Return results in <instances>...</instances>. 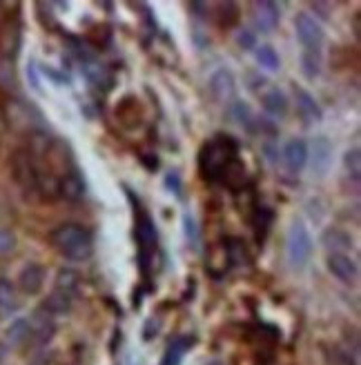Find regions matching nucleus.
Returning <instances> with one entry per match:
<instances>
[{
	"label": "nucleus",
	"instance_id": "nucleus-9",
	"mask_svg": "<svg viewBox=\"0 0 361 365\" xmlns=\"http://www.w3.org/2000/svg\"><path fill=\"white\" fill-rule=\"evenodd\" d=\"M43 285H45V267L41 263H27L18 272V287H21L25 294L29 297L39 294Z\"/></svg>",
	"mask_w": 361,
	"mask_h": 365
},
{
	"label": "nucleus",
	"instance_id": "nucleus-24",
	"mask_svg": "<svg viewBox=\"0 0 361 365\" xmlns=\"http://www.w3.org/2000/svg\"><path fill=\"white\" fill-rule=\"evenodd\" d=\"M301 71L305 78H317L321 74V51H303L301 53Z\"/></svg>",
	"mask_w": 361,
	"mask_h": 365
},
{
	"label": "nucleus",
	"instance_id": "nucleus-28",
	"mask_svg": "<svg viewBox=\"0 0 361 365\" xmlns=\"http://www.w3.org/2000/svg\"><path fill=\"white\" fill-rule=\"evenodd\" d=\"M234 116H237V120H239L241 125L248 127V132H252V123H257V120H255V116H252V112H250V107H248V105H243V103H237V105H234Z\"/></svg>",
	"mask_w": 361,
	"mask_h": 365
},
{
	"label": "nucleus",
	"instance_id": "nucleus-19",
	"mask_svg": "<svg viewBox=\"0 0 361 365\" xmlns=\"http://www.w3.org/2000/svg\"><path fill=\"white\" fill-rule=\"evenodd\" d=\"M321 243L326 245L328 250H332V254L352 247V239H350V236L344 230H337V227H330V230L323 232L321 234Z\"/></svg>",
	"mask_w": 361,
	"mask_h": 365
},
{
	"label": "nucleus",
	"instance_id": "nucleus-27",
	"mask_svg": "<svg viewBox=\"0 0 361 365\" xmlns=\"http://www.w3.org/2000/svg\"><path fill=\"white\" fill-rule=\"evenodd\" d=\"M344 163H346L348 174H350L355 180H359V176H361V152H359V148L350 150V152L346 154Z\"/></svg>",
	"mask_w": 361,
	"mask_h": 365
},
{
	"label": "nucleus",
	"instance_id": "nucleus-17",
	"mask_svg": "<svg viewBox=\"0 0 361 365\" xmlns=\"http://www.w3.org/2000/svg\"><path fill=\"white\" fill-rule=\"evenodd\" d=\"M71 303H74V297L65 294V292H61V289H54L51 294L45 299L43 309H45L47 314H51V317H61V314H67L69 312Z\"/></svg>",
	"mask_w": 361,
	"mask_h": 365
},
{
	"label": "nucleus",
	"instance_id": "nucleus-10",
	"mask_svg": "<svg viewBox=\"0 0 361 365\" xmlns=\"http://www.w3.org/2000/svg\"><path fill=\"white\" fill-rule=\"evenodd\" d=\"M328 269L332 277H337L339 281L344 283H355L359 277V267L355 263V259H350L348 254L344 252H335L328 257Z\"/></svg>",
	"mask_w": 361,
	"mask_h": 365
},
{
	"label": "nucleus",
	"instance_id": "nucleus-4",
	"mask_svg": "<svg viewBox=\"0 0 361 365\" xmlns=\"http://www.w3.org/2000/svg\"><path fill=\"white\" fill-rule=\"evenodd\" d=\"M7 120L16 130L41 132L43 130V114L27 101H9L7 103Z\"/></svg>",
	"mask_w": 361,
	"mask_h": 365
},
{
	"label": "nucleus",
	"instance_id": "nucleus-30",
	"mask_svg": "<svg viewBox=\"0 0 361 365\" xmlns=\"http://www.w3.org/2000/svg\"><path fill=\"white\" fill-rule=\"evenodd\" d=\"M183 227H185V236L190 243H198V227L192 214H183Z\"/></svg>",
	"mask_w": 361,
	"mask_h": 365
},
{
	"label": "nucleus",
	"instance_id": "nucleus-12",
	"mask_svg": "<svg viewBox=\"0 0 361 365\" xmlns=\"http://www.w3.org/2000/svg\"><path fill=\"white\" fill-rule=\"evenodd\" d=\"M136 236H138V243H141V261L148 263L150 252L156 243V230L154 223L148 214H141L138 216V223H136Z\"/></svg>",
	"mask_w": 361,
	"mask_h": 365
},
{
	"label": "nucleus",
	"instance_id": "nucleus-14",
	"mask_svg": "<svg viewBox=\"0 0 361 365\" xmlns=\"http://www.w3.org/2000/svg\"><path fill=\"white\" fill-rule=\"evenodd\" d=\"M59 194L65 198V200H71V203H76L85 196V180L81 178L78 172H67L63 174V178L59 180Z\"/></svg>",
	"mask_w": 361,
	"mask_h": 365
},
{
	"label": "nucleus",
	"instance_id": "nucleus-5",
	"mask_svg": "<svg viewBox=\"0 0 361 365\" xmlns=\"http://www.w3.org/2000/svg\"><path fill=\"white\" fill-rule=\"evenodd\" d=\"M295 31H297V41L301 43L303 51H321L323 45V29L315 21L310 14L301 11L295 18Z\"/></svg>",
	"mask_w": 361,
	"mask_h": 365
},
{
	"label": "nucleus",
	"instance_id": "nucleus-2",
	"mask_svg": "<svg viewBox=\"0 0 361 365\" xmlns=\"http://www.w3.org/2000/svg\"><path fill=\"white\" fill-rule=\"evenodd\" d=\"M232 158H237V143H234L230 136H216L201 150V156H198V170H201L203 178L219 180L225 165Z\"/></svg>",
	"mask_w": 361,
	"mask_h": 365
},
{
	"label": "nucleus",
	"instance_id": "nucleus-16",
	"mask_svg": "<svg viewBox=\"0 0 361 365\" xmlns=\"http://www.w3.org/2000/svg\"><path fill=\"white\" fill-rule=\"evenodd\" d=\"M261 105H263L265 112L270 116H275V118H283L288 114V98H285V94L279 87L268 89L263 94V98H261Z\"/></svg>",
	"mask_w": 361,
	"mask_h": 365
},
{
	"label": "nucleus",
	"instance_id": "nucleus-13",
	"mask_svg": "<svg viewBox=\"0 0 361 365\" xmlns=\"http://www.w3.org/2000/svg\"><path fill=\"white\" fill-rule=\"evenodd\" d=\"M281 11L275 3H268V0H261V3H255V23L261 31H273L279 25Z\"/></svg>",
	"mask_w": 361,
	"mask_h": 365
},
{
	"label": "nucleus",
	"instance_id": "nucleus-15",
	"mask_svg": "<svg viewBox=\"0 0 361 365\" xmlns=\"http://www.w3.org/2000/svg\"><path fill=\"white\" fill-rule=\"evenodd\" d=\"M330 156H332V145L328 143L326 136H319L312 143V170L323 176L330 168Z\"/></svg>",
	"mask_w": 361,
	"mask_h": 365
},
{
	"label": "nucleus",
	"instance_id": "nucleus-25",
	"mask_svg": "<svg viewBox=\"0 0 361 365\" xmlns=\"http://www.w3.org/2000/svg\"><path fill=\"white\" fill-rule=\"evenodd\" d=\"M18 78H16V69H14V61L0 58V89L3 91H16Z\"/></svg>",
	"mask_w": 361,
	"mask_h": 365
},
{
	"label": "nucleus",
	"instance_id": "nucleus-11",
	"mask_svg": "<svg viewBox=\"0 0 361 365\" xmlns=\"http://www.w3.org/2000/svg\"><path fill=\"white\" fill-rule=\"evenodd\" d=\"M295 101H297V112H299V116H301V120L305 125L321 123L323 109L319 107V103L315 101L312 94H308V91L301 89V87H295Z\"/></svg>",
	"mask_w": 361,
	"mask_h": 365
},
{
	"label": "nucleus",
	"instance_id": "nucleus-8",
	"mask_svg": "<svg viewBox=\"0 0 361 365\" xmlns=\"http://www.w3.org/2000/svg\"><path fill=\"white\" fill-rule=\"evenodd\" d=\"M308 145H305L301 138H293V140H288L285 143V148H283V165L285 170L290 172V174H299L303 168H305V163H308Z\"/></svg>",
	"mask_w": 361,
	"mask_h": 365
},
{
	"label": "nucleus",
	"instance_id": "nucleus-20",
	"mask_svg": "<svg viewBox=\"0 0 361 365\" xmlns=\"http://www.w3.org/2000/svg\"><path fill=\"white\" fill-rule=\"evenodd\" d=\"M78 285H81V277H78L76 269H69V267L59 269V274H56V287H54V289H61V292H65V294H69V297H76Z\"/></svg>",
	"mask_w": 361,
	"mask_h": 365
},
{
	"label": "nucleus",
	"instance_id": "nucleus-26",
	"mask_svg": "<svg viewBox=\"0 0 361 365\" xmlns=\"http://www.w3.org/2000/svg\"><path fill=\"white\" fill-rule=\"evenodd\" d=\"M183 352H185V343L180 339H176L174 343L168 345L166 356H163V361H161V365H178L180 359H183Z\"/></svg>",
	"mask_w": 361,
	"mask_h": 365
},
{
	"label": "nucleus",
	"instance_id": "nucleus-22",
	"mask_svg": "<svg viewBox=\"0 0 361 365\" xmlns=\"http://www.w3.org/2000/svg\"><path fill=\"white\" fill-rule=\"evenodd\" d=\"M221 180H225L230 187L243 185V180H245V165H243L239 158H232L228 165H225L223 174H221Z\"/></svg>",
	"mask_w": 361,
	"mask_h": 365
},
{
	"label": "nucleus",
	"instance_id": "nucleus-6",
	"mask_svg": "<svg viewBox=\"0 0 361 365\" xmlns=\"http://www.w3.org/2000/svg\"><path fill=\"white\" fill-rule=\"evenodd\" d=\"M23 45V31H21V23L16 18H9L5 21V25L0 27V58L14 61L18 56Z\"/></svg>",
	"mask_w": 361,
	"mask_h": 365
},
{
	"label": "nucleus",
	"instance_id": "nucleus-21",
	"mask_svg": "<svg viewBox=\"0 0 361 365\" xmlns=\"http://www.w3.org/2000/svg\"><path fill=\"white\" fill-rule=\"evenodd\" d=\"M29 339H31V323L27 319H16L7 327V341L11 345H21V343H25Z\"/></svg>",
	"mask_w": 361,
	"mask_h": 365
},
{
	"label": "nucleus",
	"instance_id": "nucleus-1",
	"mask_svg": "<svg viewBox=\"0 0 361 365\" xmlns=\"http://www.w3.org/2000/svg\"><path fill=\"white\" fill-rule=\"evenodd\" d=\"M49 241L59 254L69 261H87L94 252L92 232L78 223H63L49 234Z\"/></svg>",
	"mask_w": 361,
	"mask_h": 365
},
{
	"label": "nucleus",
	"instance_id": "nucleus-3",
	"mask_svg": "<svg viewBox=\"0 0 361 365\" xmlns=\"http://www.w3.org/2000/svg\"><path fill=\"white\" fill-rule=\"evenodd\" d=\"M312 236L301 221H295L290 227H288V236H285V252H288V263H290L295 269H303L305 263L312 257Z\"/></svg>",
	"mask_w": 361,
	"mask_h": 365
},
{
	"label": "nucleus",
	"instance_id": "nucleus-32",
	"mask_svg": "<svg viewBox=\"0 0 361 365\" xmlns=\"http://www.w3.org/2000/svg\"><path fill=\"white\" fill-rule=\"evenodd\" d=\"M166 187H168L170 192H174L176 196L180 194V176H178L176 172H170V174L166 176Z\"/></svg>",
	"mask_w": 361,
	"mask_h": 365
},
{
	"label": "nucleus",
	"instance_id": "nucleus-31",
	"mask_svg": "<svg viewBox=\"0 0 361 365\" xmlns=\"http://www.w3.org/2000/svg\"><path fill=\"white\" fill-rule=\"evenodd\" d=\"M237 43H239L243 49H255V34L248 31V29H243V31L237 36Z\"/></svg>",
	"mask_w": 361,
	"mask_h": 365
},
{
	"label": "nucleus",
	"instance_id": "nucleus-7",
	"mask_svg": "<svg viewBox=\"0 0 361 365\" xmlns=\"http://www.w3.org/2000/svg\"><path fill=\"white\" fill-rule=\"evenodd\" d=\"M210 91L216 103L228 105L230 101H234L237 96V81H234V74L230 69H216L212 78H210Z\"/></svg>",
	"mask_w": 361,
	"mask_h": 365
},
{
	"label": "nucleus",
	"instance_id": "nucleus-23",
	"mask_svg": "<svg viewBox=\"0 0 361 365\" xmlns=\"http://www.w3.org/2000/svg\"><path fill=\"white\" fill-rule=\"evenodd\" d=\"M255 56H257V63L268 69V71H277L281 67V58L279 53L275 51L273 45H261V47H255Z\"/></svg>",
	"mask_w": 361,
	"mask_h": 365
},
{
	"label": "nucleus",
	"instance_id": "nucleus-18",
	"mask_svg": "<svg viewBox=\"0 0 361 365\" xmlns=\"http://www.w3.org/2000/svg\"><path fill=\"white\" fill-rule=\"evenodd\" d=\"M21 307L18 301V292L9 279H0V312L3 314H14Z\"/></svg>",
	"mask_w": 361,
	"mask_h": 365
},
{
	"label": "nucleus",
	"instance_id": "nucleus-29",
	"mask_svg": "<svg viewBox=\"0 0 361 365\" xmlns=\"http://www.w3.org/2000/svg\"><path fill=\"white\" fill-rule=\"evenodd\" d=\"M16 247V234L11 230L0 227V254H9Z\"/></svg>",
	"mask_w": 361,
	"mask_h": 365
}]
</instances>
